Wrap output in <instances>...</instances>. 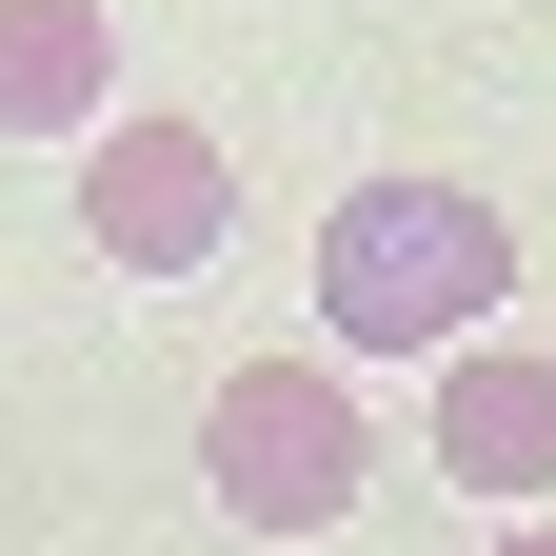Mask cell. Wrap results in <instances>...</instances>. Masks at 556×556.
Instances as JSON below:
<instances>
[{"label": "cell", "instance_id": "obj_5", "mask_svg": "<svg viewBox=\"0 0 556 556\" xmlns=\"http://www.w3.org/2000/svg\"><path fill=\"white\" fill-rule=\"evenodd\" d=\"M100 119H119L100 0H0V139H100Z\"/></svg>", "mask_w": 556, "mask_h": 556}, {"label": "cell", "instance_id": "obj_1", "mask_svg": "<svg viewBox=\"0 0 556 556\" xmlns=\"http://www.w3.org/2000/svg\"><path fill=\"white\" fill-rule=\"evenodd\" d=\"M497 299H517V219L477 179H358L318 219V338L338 358H417L438 378L457 338H497Z\"/></svg>", "mask_w": 556, "mask_h": 556}, {"label": "cell", "instance_id": "obj_3", "mask_svg": "<svg viewBox=\"0 0 556 556\" xmlns=\"http://www.w3.org/2000/svg\"><path fill=\"white\" fill-rule=\"evenodd\" d=\"M80 239H100L119 278H199V258L239 239V160H219L199 119H100V139H80Z\"/></svg>", "mask_w": 556, "mask_h": 556}, {"label": "cell", "instance_id": "obj_2", "mask_svg": "<svg viewBox=\"0 0 556 556\" xmlns=\"http://www.w3.org/2000/svg\"><path fill=\"white\" fill-rule=\"evenodd\" d=\"M199 477H219L239 536H338L358 477H378V417H358L338 358H239L219 397H199Z\"/></svg>", "mask_w": 556, "mask_h": 556}, {"label": "cell", "instance_id": "obj_6", "mask_svg": "<svg viewBox=\"0 0 556 556\" xmlns=\"http://www.w3.org/2000/svg\"><path fill=\"white\" fill-rule=\"evenodd\" d=\"M497 556H556V517H497Z\"/></svg>", "mask_w": 556, "mask_h": 556}, {"label": "cell", "instance_id": "obj_4", "mask_svg": "<svg viewBox=\"0 0 556 556\" xmlns=\"http://www.w3.org/2000/svg\"><path fill=\"white\" fill-rule=\"evenodd\" d=\"M438 477H477L497 517L556 497V338H457L438 358Z\"/></svg>", "mask_w": 556, "mask_h": 556}]
</instances>
